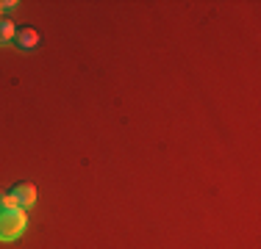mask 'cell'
I'll list each match as a JSON object with an SVG mask.
<instances>
[{"instance_id":"6da1fadb","label":"cell","mask_w":261,"mask_h":249,"mask_svg":"<svg viewBox=\"0 0 261 249\" xmlns=\"http://www.w3.org/2000/svg\"><path fill=\"white\" fill-rule=\"evenodd\" d=\"M28 227V216L22 208L0 210V241H17Z\"/></svg>"},{"instance_id":"7a4b0ae2","label":"cell","mask_w":261,"mask_h":249,"mask_svg":"<svg viewBox=\"0 0 261 249\" xmlns=\"http://www.w3.org/2000/svg\"><path fill=\"white\" fill-rule=\"evenodd\" d=\"M9 197H11V202H14V208L28 210V208H34V202H36V189L31 183H14L9 191Z\"/></svg>"},{"instance_id":"8992f818","label":"cell","mask_w":261,"mask_h":249,"mask_svg":"<svg viewBox=\"0 0 261 249\" xmlns=\"http://www.w3.org/2000/svg\"><path fill=\"white\" fill-rule=\"evenodd\" d=\"M17 6V0H0V20H3V11H11Z\"/></svg>"},{"instance_id":"5b68a950","label":"cell","mask_w":261,"mask_h":249,"mask_svg":"<svg viewBox=\"0 0 261 249\" xmlns=\"http://www.w3.org/2000/svg\"><path fill=\"white\" fill-rule=\"evenodd\" d=\"M9 208H14V202H11L9 191H3V189H0V210H9Z\"/></svg>"},{"instance_id":"3957f363","label":"cell","mask_w":261,"mask_h":249,"mask_svg":"<svg viewBox=\"0 0 261 249\" xmlns=\"http://www.w3.org/2000/svg\"><path fill=\"white\" fill-rule=\"evenodd\" d=\"M14 45L17 50H34L36 45H39V34H36L31 25H22V28H17V34H14Z\"/></svg>"},{"instance_id":"277c9868","label":"cell","mask_w":261,"mask_h":249,"mask_svg":"<svg viewBox=\"0 0 261 249\" xmlns=\"http://www.w3.org/2000/svg\"><path fill=\"white\" fill-rule=\"evenodd\" d=\"M14 34H17V25H14V22L0 20V45H9V42H14Z\"/></svg>"}]
</instances>
